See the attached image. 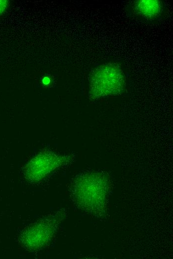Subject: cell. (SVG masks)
I'll return each instance as SVG.
<instances>
[{
  "label": "cell",
  "instance_id": "3957f363",
  "mask_svg": "<svg viewBox=\"0 0 173 259\" xmlns=\"http://www.w3.org/2000/svg\"><path fill=\"white\" fill-rule=\"evenodd\" d=\"M9 6V1L7 0H0V16L3 15Z\"/></svg>",
  "mask_w": 173,
  "mask_h": 259
},
{
  "label": "cell",
  "instance_id": "7a4b0ae2",
  "mask_svg": "<svg viewBox=\"0 0 173 259\" xmlns=\"http://www.w3.org/2000/svg\"><path fill=\"white\" fill-rule=\"evenodd\" d=\"M135 11L142 16L152 18L159 15L162 10V3L157 0H138L134 5Z\"/></svg>",
  "mask_w": 173,
  "mask_h": 259
},
{
  "label": "cell",
  "instance_id": "277c9868",
  "mask_svg": "<svg viewBox=\"0 0 173 259\" xmlns=\"http://www.w3.org/2000/svg\"><path fill=\"white\" fill-rule=\"evenodd\" d=\"M42 82L44 85H48L50 82V79L49 77H45L43 78L42 80Z\"/></svg>",
  "mask_w": 173,
  "mask_h": 259
},
{
  "label": "cell",
  "instance_id": "6da1fadb",
  "mask_svg": "<svg viewBox=\"0 0 173 259\" xmlns=\"http://www.w3.org/2000/svg\"><path fill=\"white\" fill-rule=\"evenodd\" d=\"M89 82V96L98 99L121 93L125 85V77L118 65L108 63L94 70Z\"/></svg>",
  "mask_w": 173,
  "mask_h": 259
}]
</instances>
